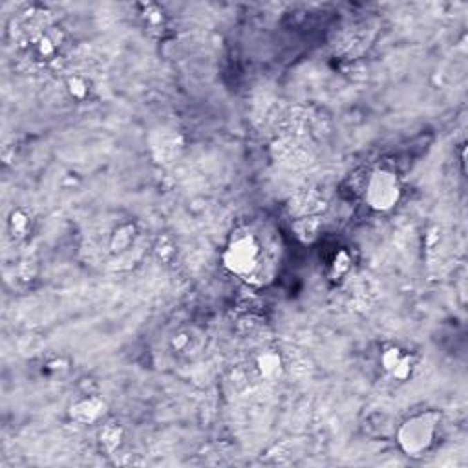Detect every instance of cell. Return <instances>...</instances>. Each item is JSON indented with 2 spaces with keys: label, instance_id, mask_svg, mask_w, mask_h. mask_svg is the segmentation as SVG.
Masks as SVG:
<instances>
[{
  "label": "cell",
  "instance_id": "6da1fadb",
  "mask_svg": "<svg viewBox=\"0 0 468 468\" xmlns=\"http://www.w3.org/2000/svg\"><path fill=\"white\" fill-rule=\"evenodd\" d=\"M439 415L435 412H421L410 415L397 428V444L408 458H421L433 447L438 435Z\"/></svg>",
  "mask_w": 468,
  "mask_h": 468
},
{
  "label": "cell",
  "instance_id": "7a4b0ae2",
  "mask_svg": "<svg viewBox=\"0 0 468 468\" xmlns=\"http://www.w3.org/2000/svg\"><path fill=\"white\" fill-rule=\"evenodd\" d=\"M222 262L225 269L233 275L240 278H251L260 269L262 262V244L256 238V234L249 231L234 233L222 255Z\"/></svg>",
  "mask_w": 468,
  "mask_h": 468
},
{
  "label": "cell",
  "instance_id": "3957f363",
  "mask_svg": "<svg viewBox=\"0 0 468 468\" xmlns=\"http://www.w3.org/2000/svg\"><path fill=\"white\" fill-rule=\"evenodd\" d=\"M402 198V185L397 172L392 168H375L366 179L364 201L375 213H390Z\"/></svg>",
  "mask_w": 468,
  "mask_h": 468
},
{
  "label": "cell",
  "instance_id": "277c9868",
  "mask_svg": "<svg viewBox=\"0 0 468 468\" xmlns=\"http://www.w3.org/2000/svg\"><path fill=\"white\" fill-rule=\"evenodd\" d=\"M31 46L37 59L41 61H53L62 48V31L55 26H46L33 35Z\"/></svg>",
  "mask_w": 468,
  "mask_h": 468
},
{
  "label": "cell",
  "instance_id": "5b68a950",
  "mask_svg": "<svg viewBox=\"0 0 468 468\" xmlns=\"http://www.w3.org/2000/svg\"><path fill=\"white\" fill-rule=\"evenodd\" d=\"M107 404L105 401L96 395H87V397L79 399L70 406V417L71 421L79 422V424H96L101 421L105 415Z\"/></svg>",
  "mask_w": 468,
  "mask_h": 468
},
{
  "label": "cell",
  "instance_id": "8992f818",
  "mask_svg": "<svg viewBox=\"0 0 468 468\" xmlns=\"http://www.w3.org/2000/svg\"><path fill=\"white\" fill-rule=\"evenodd\" d=\"M256 372L265 381H276L284 373V359L276 350L260 351L255 361Z\"/></svg>",
  "mask_w": 468,
  "mask_h": 468
},
{
  "label": "cell",
  "instance_id": "52a82bcc",
  "mask_svg": "<svg viewBox=\"0 0 468 468\" xmlns=\"http://www.w3.org/2000/svg\"><path fill=\"white\" fill-rule=\"evenodd\" d=\"M136 240V225L123 224L119 225L110 236V253L112 255H121L125 251L130 249V245Z\"/></svg>",
  "mask_w": 468,
  "mask_h": 468
},
{
  "label": "cell",
  "instance_id": "ba28073f",
  "mask_svg": "<svg viewBox=\"0 0 468 468\" xmlns=\"http://www.w3.org/2000/svg\"><path fill=\"white\" fill-rule=\"evenodd\" d=\"M8 229L13 240H24L31 231V216L24 209L11 210L8 218Z\"/></svg>",
  "mask_w": 468,
  "mask_h": 468
},
{
  "label": "cell",
  "instance_id": "9c48e42d",
  "mask_svg": "<svg viewBox=\"0 0 468 468\" xmlns=\"http://www.w3.org/2000/svg\"><path fill=\"white\" fill-rule=\"evenodd\" d=\"M99 443L105 452L114 453L123 443V428L117 422L102 424L101 432H99Z\"/></svg>",
  "mask_w": 468,
  "mask_h": 468
},
{
  "label": "cell",
  "instance_id": "30bf717a",
  "mask_svg": "<svg viewBox=\"0 0 468 468\" xmlns=\"http://www.w3.org/2000/svg\"><path fill=\"white\" fill-rule=\"evenodd\" d=\"M66 92L73 101H87L90 93H92V84L87 77L81 73H73L66 79Z\"/></svg>",
  "mask_w": 468,
  "mask_h": 468
},
{
  "label": "cell",
  "instance_id": "8fae6325",
  "mask_svg": "<svg viewBox=\"0 0 468 468\" xmlns=\"http://www.w3.org/2000/svg\"><path fill=\"white\" fill-rule=\"evenodd\" d=\"M402 355H404V351L401 350V348L397 346H390L386 348V350L382 351L381 353V366L382 370L390 375L392 373V370L399 364V361L402 359Z\"/></svg>",
  "mask_w": 468,
  "mask_h": 468
},
{
  "label": "cell",
  "instance_id": "7c38bea8",
  "mask_svg": "<svg viewBox=\"0 0 468 468\" xmlns=\"http://www.w3.org/2000/svg\"><path fill=\"white\" fill-rule=\"evenodd\" d=\"M413 373V357L408 355V353H404L402 355V359L399 361V364L392 370V373H390V377L392 379H395V381H408L410 377H412Z\"/></svg>",
  "mask_w": 468,
  "mask_h": 468
},
{
  "label": "cell",
  "instance_id": "4fadbf2b",
  "mask_svg": "<svg viewBox=\"0 0 468 468\" xmlns=\"http://www.w3.org/2000/svg\"><path fill=\"white\" fill-rule=\"evenodd\" d=\"M143 19H145V22H147L150 28H158V26L163 24V21H165L163 11L159 10L158 6H154V4L143 6Z\"/></svg>",
  "mask_w": 468,
  "mask_h": 468
},
{
  "label": "cell",
  "instance_id": "5bb4252c",
  "mask_svg": "<svg viewBox=\"0 0 468 468\" xmlns=\"http://www.w3.org/2000/svg\"><path fill=\"white\" fill-rule=\"evenodd\" d=\"M350 267H351L350 255H348L346 251H341V253L335 256V260H333V273H335L336 276H342L346 275L348 271H350Z\"/></svg>",
  "mask_w": 468,
  "mask_h": 468
},
{
  "label": "cell",
  "instance_id": "9a60e30c",
  "mask_svg": "<svg viewBox=\"0 0 468 468\" xmlns=\"http://www.w3.org/2000/svg\"><path fill=\"white\" fill-rule=\"evenodd\" d=\"M188 333H178V335L172 336V341H170V346H172L174 351H178V353H183L190 348V339H188Z\"/></svg>",
  "mask_w": 468,
  "mask_h": 468
}]
</instances>
